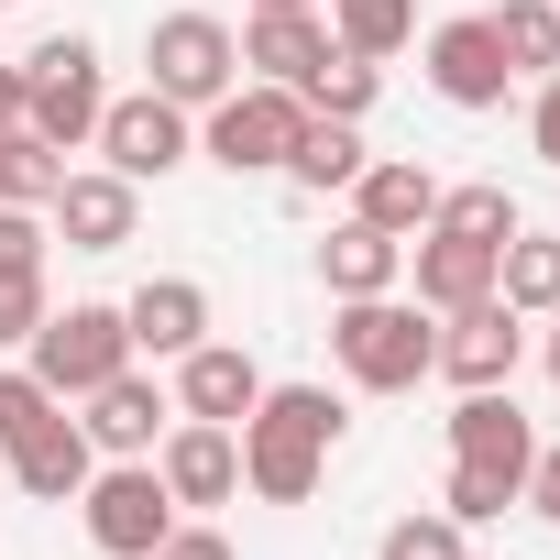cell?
<instances>
[{
    "label": "cell",
    "instance_id": "1",
    "mask_svg": "<svg viewBox=\"0 0 560 560\" xmlns=\"http://www.w3.org/2000/svg\"><path fill=\"white\" fill-rule=\"evenodd\" d=\"M341 451V396L330 385H264L253 418H242V483L264 505H308L319 472Z\"/></svg>",
    "mask_w": 560,
    "mask_h": 560
},
{
    "label": "cell",
    "instance_id": "2",
    "mask_svg": "<svg viewBox=\"0 0 560 560\" xmlns=\"http://www.w3.org/2000/svg\"><path fill=\"white\" fill-rule=\"evenodd\" d=\"M330 352H341V374L363 385V396H407L418 374H429V352H440V330H429V308L418 298H341V319H330Z\"/></svg>",
    "mask_w": 560,
    "mask_h": 560
},
{
    "label": "cell",
    "instance_id": "3",
    "mask_svg": "<svg viewBox=\"0 0 560 560\" xmlns=\"http://www.w3.org/2000/svg\"><path fill=\"white\" fill-rule=\"evenodd\" d=\"M100 110H110L100 45H89V34H45V45L23 56V121H34L56 154H78V143H100Z\"/></svg>",
    "mask_w": 560,
    "mask_h": 560
},
{
    "label": "cell",
    "instance_id": "4",
    "mask_svg": "<svg viewBox=\"0 0 560 560\" xmlns=\"http://www.w3.org/2000/svg\"><path fill=\"white\" fill-rule=\"evenodd\" d=\"M23 352H34L23 374L78 407V396H100V385L132 363V330H121V308H45V330H34Z\"/></svg>",
    "mask_w": 560,
    "mask_h": 560
},
{
    "label": "cell",
    "instance_id": "5",
    "mask_svg": "<svg viewBox=\"0 0 560 560\" xmlns=\"http://www.w3.org/2000/svg\"><path fill=\"white\" fill-rule=\"evenodd\" d=\"M143 67H154V100L209 110V100L242 78V34H231L220 12H165V23L143 34Z\"/></svg>",
    "mask_w": 560,
    "mask_h": 560
},
{
    "label": "cell",
    "instance_id": "6",
    "mask_svg": "<svg viewBox=\"0 0 560 560\" xmlns=\"http://www.w3.org/2000/svg\"><path fill=\"white\" fill-rule=\"evenodd\" d=\"M308 132V100L298 89H275V78H253V89H220L209 100V165H231V176H264V165H287V143Z\"/></svg>",
    "mask_w": 560,
    "mask_h": 560
},
{
    "label": "cell",
    "instance_id": "7",
    "mask_svg": "<svg viewBox=\"0 0 560 560\" xmlns=\"http://www.w3.org/2000/svg\"><path fill=\"white\" fill-rule=\"evenodd\" d=\"M78 505H89V538H100L110 560H154L165 527H176V494H165L154 462H110V472H89Z\"/></svg>",
    "mask_w": 560,
    "mask_h": 560
},
{
    "label": "cell",
    "instance_id": "8",
    "mask_svg": "<svg viewBox=\"0 0 560 560\" xmlns=\"http://www.w3.org/2000/svg\"><path fill=\"white\" fill-rule=\"evenodd\" d=\"M516 352H527V319H516L505 298H472V308H451V319H440L429 374H451V385L472 396V385H516Z\"/></svg>",
    "mask_w": 560,
    "mask_h": 560
},
{
    "label": "cell",
    "instance_id": "9",
    "mask_svg": "<svg viewBox=\"0 0 560 560\" xmlns=\"http://www.w3.org/2000/svg\"><path fill=\"white\" fill-rule=\"evenodd\" d=\"M451 462H472V472H505V483L527 494V462H538V429H527V407H516L505 385H472V396L451 407Z\"/></svg>",
    "mask_w": 560,
    "mask_h": 560
},
{
    "label": "cell",
    "instance_id": "10",
    "mask_svg": "<svg viewBox=\"0 0 560 560\" xmlns=\"http://www.w3.org/2000/svg\"><path fill=\"white\" fill-rule=\"evenodd\" d=\"M100 154H110V176H132V187H143V176H176V165H187V110L154 100V89H143V100H110V110H100Z\"/></svg>",
    "mask_w": 560,
    "mask_h": 560
},
{
    "label": "cell",
    "instance_id": "11",
    "mask_svg": "<svg viewBox=\"0 0 560 560\" xmlns=\"http://www.w3.org/2000/svg\"><path fill=\"white\" fill-rule=\"evenodd\" d=\"M505 78H516V67H505V45H494V23H483V12H462V23H440V34H429V89H440L451 110H494V100H505Z\"/></svg>",
    "mask_w": 560,
    "mask_h": 560
},
{
    "label": "cell",
    "instance_id": "12",
    "mask_svg": "<svg viewBox=\"0 0 560 560\" xmlns=\"http://www.w3.org/2000/svg\"><path fill=\"white\" fill-rule=\"evenodd\" d=\"M45 220L67 231V253H121V242H132V220H143V187H132V176H110V165H100V176H78V165H67V187L45 198Z\"/></svg>",
    "mask_w": 560,
    "mask_h": 560
},
{
    "label": "cell",
    "instance_id": "13",
    "mask_svg": "<svg viewBox=\"0 0 560 560\" xmlns=\"http://www.w3.org/2000/svg\"><path fill=\"white\" fill-rule=\"evenodd\" d=\"M78 407H89V418H78V429H89V451H110V462H154V440H165V418H176V407H165V385H154V374H132V363H121L100 396H78Z\"/></svg>",
    "mask_w": 560,
    "mask_h": 560
},
{
    "label": "cell",
    "instance_id": "14",
    "mask_svg": "<svg viewBox=\"0 0 560 560\" xmlns=\"http://www.w3.org/2000/svg\"><path fill=\"white\" fill-rule=\"evenodd\" d=\"M154 472H165V494H176V505H231V494H242V429L187 418V429H165V440H154Z\"/></svg>",
    "mask_w": 560,
    "mask_h": 560
},
{
    "label": "cell",
    "instance_id": "15",
    "mask_svg": "<svg viewBox=\"0 0 560 560\" xmlns=\"http://www.w3.org/2000/svg\"><path fill=\"white\" fill-rule=\"evenodd\" d=\"M121 330H132V363H143V352H154V363H176V352H198V341H209V287H198V275H154V287H132Z\"/></svg>",
    "mask_w": 560,
    "mask_h": 560
},
{
    "label": "cell",
    "instance_id": "16",
    "mask_svg": "<svg viewBox=\"0 0 560 560\" xmlns=\"http://www.w3.org/2000/svg\"><path fill=\"white\" fill-rule=\"evenodd\" d=\"M253 396H264L253 352H231V341H198V352H176V418L242 429V418H253Z\"/></svg>",
    "mask_w": 560,
    "mask_h": 560
},
{
    "label": "cell",
    "instance_id": "17",
    "mask_svg": "<svg viewBox=\"0 0 560 560\" xmlns=\"http://www.w3.org/2000/svg\"><path fill=\"white\" fill-rule=\"evenodd\" d=\"M0 462H12V483H23L34 505H67V494H89V472H100V451H89V429H78L67 407H56L34 440H12Z\"/></svg>",
    "mask_w": 560,
    "mask_h": 560
},
{
    "label": "cell",
    "instance_id": "18",
    "mask_svg": "<svg viewBox=\"0 0 560 560\" xmlns=\"http://www.w3.org/2000/svg\"><path fill=\"white\" fill-rule=\"evenodd\" d=\"M429 209H440V176L407 165V154H374V165L352 176V220H374V231H396V242H418Z\"/></svg>",
    "mask_w": 560,
    "mask_h": 560
},
{
    "label": "cell",
    "instance_id": "19",
    "mask_svg": "<svg viewBox=\"0 0 560 560\" xmlns=\"http://www.w3.org/2000/svg\"><path fill=\"white\" fill-rule=\"evenodd\" d=\"M242 67H253V78H275V89H308V78L330 67V23H319V12H253Z\"/></svg>",
    "mask_w": 560,
    "mask_h": 560
},
{
    "label": "cell",
    "instance_id": "20",
    "mask_svg": "<svg viewBox=\"0 0 560 560\" xmlns=\"http://www.w3.org/2000/svg\"><path fill=\"white\" fill-rule=\"evenodd\" d=\"M472 298H494V242L418 231V308H429V319H451V308H472Z\"/></svg>",
    "mask_w": 560,
    "mask_h": 560
},
{
    "label": "cell",
    "instance_id": "21",
    "mask_svg": "<svg viewBox=\"0 0 560 560\" xmlns=\"http://www.w3.org/2000/svg\"><path fill=\"white\" fill-rule=\"evenodd\" d=\"M396 275H407V242L374 231V220H341V231L319 242V287H330V298H385Z\"/></svg>",
    "mask_w": 560,
    "mask_h": 560
},
{
    "label": "cell",
    "instance_id": "22",
    "mask_svg": "<svg viewBox=\"0 0 560 560\" xmlns=\"http://www.w3.org/2000/svg\"><path fill=\"white\" fill-rule=\"evenodd\" d=\"M494 298H505L516 319H549V308H560V231H505V253H494Z\"/></svg>",
    "mask_w": 560,
    "mask_h": 560
},
{
    "label": "cell",
    "instance_id": "23",
    "mask_svg": "<svg viewBox=\"0 0 560 560\" xmlns=\"http://www.w3.org/2000/svg\"><path fill=\"white\" fill-rule=\"evenodd\" d=\"M363 165H374V154H363V121H319V110H308V132L287 143V176H298V187H319V198H330V187H352Z\"/></svg>",
    "mask_w": 560,
    "mask_h": 560
},
{
    "label": "cell",
    "instance_id": "24",
    "mask_svg": "<svg viewBox=\"0 0 560 560\" xmlns=\"http://www.w3.org/2000/svg\"><path fill=\"white\" fill-rule=\"evenodd\" d=\"M330 45L385 67L396 45H418V0H330Z\"/></svg>",
    "mask_w": 560,
    "mask_h": 560
},
{
    "label": "cell",
    "instance_id": "25",
    "mask_svg": "<svg viewBox=\"0 0 560 560\" xmlns=\"http://www.w3.org/2000/svg\"><path fill=\"white\" fill-rule=\"evenodd\" d=\"M56 187H67V154H56L34 121H23V132H0V209H45Z\"/></svg>",
    "mask_w": 560,
    "mask_h": 560
},
{
    "label": "cell",
    "instance_id": "26",
    "mask_svg": "<svg viewBox=\"0 0 560 560\" xmlns=\"http://www.w3.org/2000/svg\"><path fill=\"white\" fill-rule=\"evenodd\" d=\"M483 23H494V45H505L516 78H549L560 67V0H505V12H483Z\"/></svg>",
    "mask_w": 560,
    "mask_h": 560
},
{
    "label": "cell",
    "instance_id": "27",
    "mask_svg": "<svg viewBox=\"0 0 560 560\" xmlns=\"http://www.w3.org/2000/svg\"><path fill=\"white\" fill-rule=\"evenodd\" d=\"M429 231H462V242H494V253H505V231H516V198H505V187H440Z\"/></svg>",
    "mask_w": 560,
    "mask_h": 560
},
{
    "label": "cell",
    "instance_id": "28",
    "mask_svg": "<svg viewBox=\"0 0 560 560\" xmlns=\"http://www.w3.org/2000/svg\"><path fill=\"white\" fill-rule=\"evenodd\" d=\"M298 100H308L319 121H363V110H374V56H341V45H330V67H319Z\"/></svg>",
    "mask_w": 560,
    "mask_h": 560
},
{
    "label": "cell",
    "instance_id": "29",
    "mask_svg": "<svg viewBox=\"0 0 560 560\" xmlns=\"http://www.w3.org/2000/svg\"><path fill=\"white\" fill-rule=\"evenodd\" d=\"M505 505H516V483H505V472H472V462H451V494H440V516L483 527V516H505Z\"/></svg>",
    "mask_w": 560,
    "mask_h": 560
},
{
    "label": "cell",
    "instance_id": "30",
    "mask_svg": "<svg viewBox=\"0 0 560 560\" xmlns=\"http://www.w3.org/2000/svg\"><path fill=\"white\" fill-rule=\"evenodd\" d=\"M374 560H462V516H396Z\"/></svg>",
    "mask_w": 560,
    "mask_h": 560
},
{
    "label": "cell",
    "instance_id": "31",
    "mask_svg": "<svg viewBox=\"0 0 560 560\" xmlns=\"http://www.w3.org/2000/svg\"><path fill=\"white\" fill-rule=\"evenodd\" d=\"M56 407H67V396H45L34 374H0V451H12V440H34Z\"/></svg>",
    "mask_w": 560,
    "mask_h": 560
},
{
    "label": "cell",
    "instance_id": "32",
    "mask_svg": "<svg viewBox=\"0 0 560 560\" xmlns=\"http://www.w3.org/2000/svg\"><path fill=\"white\" fill-rule=\"evenodd\" d=\"M34 330H45V264L34 275H0V352L34 341Z\"/></svg>",
    "mask_w": 560,
    "mask_h": 560
},
{
    "label": "cell",
    "instance_id": "33",
    "mask_svg": "<svg viewBox=\"0 0 560 560\" xmlns=\"http://www.w3.org/2000/svg\"><path fill=\"white\" fill-rule=\"evenodd\" d=\"M45 264V209H0V275H34Z\"/></svg>",
    "mask_w": 560,
    "mask_h": 560
},
{
    "label": "cell",
    "instance_id": "34",
    "mask_svg": "<svg viewBox=\"0 0 560 560\" xmlns=\"http://www.w3.org/2000/svg\"><path fill=\"white\" fill-rule=\"evenodd\" d=\"M527 143H538V165H560V67L538 78V110H527Z\"/></svg>",
    "mask_w": 560,
    "mask_h": 560
},
{
    "label": "cell",
    "instance_id": "35",
    "mask_svg": "<svg viewBox=\"0 0 560 560\" xmlns=\"http://www.w3.org/2000/svg\"><path fill=\"white\" fill-rule=\"evenodd\" d=\"M154 560H231V538H220V527H165Z\"/></svg>",
    "mask_w": 560,
    "mask_h": 560
},
{
    "label": "cell",
    "instance_id": "36",
    "mask_svg": "<svg viewBox=\"0 0 560 560\" xmlns=\"http://www.w3.org/2000/svg\"><path fill=\"white\" fill-rule=\"evenodd\" d=\"M527 505L560 527V451H538V462H527Z\"/></svg>",
    "mask_w": 560,
    "mask_h": 560
},
{
    "label": "cell",
    "instance_id": "37",
    "mask_svg": "<svg viewBox=\"0 0 560 560\" xmlns=\"http://www.w3.org/2000/svg\"><path fill=\"white\" fill-rule=\"evenodd\" d=\"M0 132H23V67H0Z\"/></svg>",
    "mask_w": 560,
    "mask_h": 560
},
{
    "label": "cell",
    "instance_id": "38",
    "mask_svg": "<svg viewBox=\"0 0 560 560\" xmlns=\"http://www.w3.org/2000/svg\"><path fill=\"white\" fill-rule=\"evenodd\" d=\"M549 385H560V308H549Z\"/></svg>",
    "mask_w": 560,
    "mask_h": 560
},
{
    "label": "cell",
    "instance_id": "39",
    "mask_svg": "<svg viewBox=\"0 0 560 560\" xmlns=\"http://www.w3.org/2000/svg\"><path fill=\"white\" fill-rule=\"evenodd\" d=\"M253 12H319V0H253Z\"/></svg>",
    "mask_w": 560,
    "mask_h": 560
},
{
    "label": "cell",
    "instance_id": "40",
    "mask_svg": "<svg viewBox=\"0 0 560 560\" xmlns=\"http://www.w3.org/2000/svg\"><path fill=\"white\" fill-rule=\"evenodd\" d=\"M0 483H12V462H0Z\"/></svg>",
    "mask_w": 560,
    "mask_h": 560
},
{
    "label": "cell",
    "instance_id": "41",
    "mask_svg": "<svg viewBox=\"0 0 560 560\" xmlns=\"http://www.w3.org/2000/svg\"><path fill=\"white\" fill-rule=\"evenodd\" d=\"M0 12H12V0H0Z\"/></svg>",
    "mask_w": 560,
    "mask_h": 560
}]
</instances>
